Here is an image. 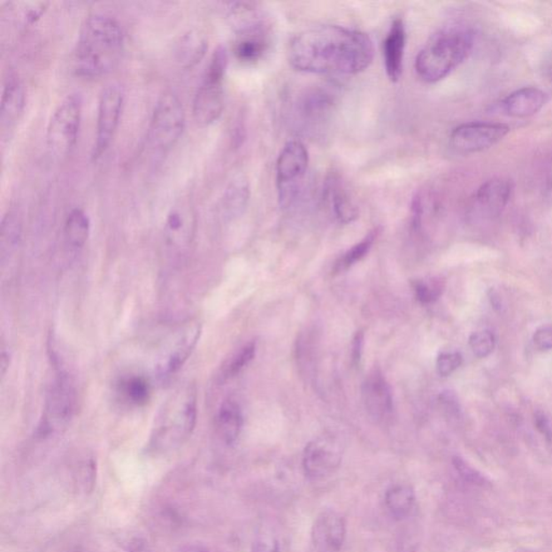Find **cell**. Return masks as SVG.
I'll return each instance as SVG.
<instances>
[{"label": "cell", "instance_id": "obj_1", "mask_svg": "<svg viewBox=\"0 0 552 552\" xmlns=\"http://www.w3.org/2000/svg\"><path fill=\"white\" fill-rule=\"evenodd\" d=\"M374 48L367 34L339 26L300 33L289 44L288 61L299 72L352 76L372 65Z\"/></svg>", "mask_w": 552, "mask_h": 552}, {"label": "cell", "instance_id": "obj_2", "mask_svg": "<svg viewBox=\"0 0 552 552\" xmlns=\"http://www.w3.org/2000/svg\"><path fill=\"white\" fill-rule=\"evenodd\" d=\"M123 48L125 36L117 19L107 14H92L79 34L73 67L82 77L106 75L119 63Z\"/></svg>", "mask_w": 552, "mask_h": 552}, {"label": "cell", "instance_id": "obj_3", "mask_svg": "<svg viewBox=\"0 0 552 552\" xmlns=\"http://www.w3.org/2000/svg\"><path fill=\"white\" fill-rule=\"evenodd\" d=\"M198 418V393L195 384L177 388L166 399L155 420L148 442V451L166 455L189 440Z\"/></svg>", "mask_w": 552, "mask_h": 552}, {"label": "cell", "instance_id": "obj_4", "mask_svg": "<svg viewBox=\"0 0 552 552\" xmlns=\"http://www.w3.org/2000/svg\"><path fill=\"white\" fill-rule=\"evenodd\" d=\"M474 46L470 29L451 27L433 34L418 52L416 72L423 81L442 80L464 62Z\"/></svg>", "mask_w": 552, "mask_h": 552}, {"label": "cell", "instance_id": "obj_5", "mask_svg": "<svg viewBox=\"0 0 552 552\" xmlns=\"http://www.w3.org/2000/svg\"><path fill=\"white\" fill-rule=\"evenodd\" d=\"M228 53L219 46L211 58L203 79L194 100V118L202 126H211L219 119L224 111V80Z\"/></svg>", "mask_w": 552, "mask_h": 552}, {"label": "cell", "instance_id": "obj_6", "mask_svg": "<svg viewBox=\"0 0 552 552\" xmlns=\"http://www.w3.org/2000/svg\"><path fill=\"white\" fill-rule=\"evenodd\" d=\"M77 406L75 383L67 372L60 369L49 389L37 436L49 438L65 431L75 417Z\"/></svg>", "mask_w": 552, "mask_h": 552}, {"label": "cell", "instance_id": "obj_7", "mask_svg": "<svg viewBox=\"0 0 552 552\" xmlns=\"http://www.w3.org/2000/svg\"><path fill=\"white\" fill-rule=\"evenodd\" d=\"M81 116L82 100L76 93L64 98L54 111L47 130V145L54 157H66L75 148Z\"/></svg>", "mask_w": 552, "mask_h": 552}, {"label": "cell", "instance_id": "obj_8", "mask_svg": "<svg viewBox=\"0 0 552 552\" xmlns=\"http://www.w3.org/2000/svg\"><path fill=\"white\" fill-rule=\"evenodd\" d=\"M185 125V111L180 98L172 92H165L152 113L148 141L156 150H170L179 142Z\"/></svg>", "mask_w": 552, "mask_h": 552}, {"label": "cell", "instance_id": "obj_9", "mask_svg": "<svg viewBox=\"0 0 552 552\" xmlns=\"http://www.w3.org/2000/svg\"><path fill=\"white\" fill-rule=\"evenodd\" d=\"M344 447L341 441L333 435L315 438L305 447L303 466L305 477L310 481L326 479L341 465Z\"/></svg>", "mask_w": 552, "mask_h": 552}, {"label": "cell", "instance_id": "obj_10", "mask_svg": "<svg viewBox=\"0 0 552 552\" xmlns=\"http://www.w3.org/2000/svg\"><path fill=\"white\" fill-rule=\"evenodd\" d=\"M123 105L125 93L120 86L111 83L104 88L98 101L96 135L92 150L93 159H100L110 147L119 126Z\"/></svg>", "mask_w": 552, "mask_h": 552}, {"label": "cell", "instance_id": "obj_11", "mask_svg": "<svg viewBox=\"0 0 552 552\" xmlns=\"http://www.w3.org/2000/svg\"><path fill=\"white\" fill-rule=\"evenodd\" d=\"M510 127L502 123L470 122L452 131L451 146L463 154L489 150L509 134Z\"/></svg>", "mask_w": 552, "mask_h": 552}, {"label": "cell", "instance_id": "obj_12", "mask_svg": "<svg viewBox=\"0 0 552 552\" xmlns=\"http://www.w3.org/2000/svg\"><path fill=\"white\" fill-rule=\"evenodd\" d=\"M201 336L200 324L189 320L172 334L165 351L161 354L157 372L161 378H169L180 371L190 356Z\"/></svg>", "mask_w": 552, "mask_h": 552}, {"label": "cell", "instance_id": "obj_13", "mask_svg": "<svg viewBox=\"0 0 552 552\" xmlns=\"http://www.w3.org/2000/svg\"><path fill=\"white\" fill-rule=\"evenodd\" d=\"M309 165V151L303 142L290 141L280 151L276 162V176L280 191V200L288 202L295 182L303 179Z\"/></svg>", "mask_w": 552, "mask_h": 552}, {"label": "cell", "instance_id": "obj_14", "mask_svg": "<svg viewBox=\"0 0 552 552\" xmlns=\"http://www.w3.org/2000/svg\"><path fill=\"white\" fill-rule=\"evenodd\" d=\"M347 535L344 518L334 510H323L315 518L312 526L314 552H341Z\"/></svg>", "mask_w": 552, "mask_h": 552}, {"label": "cell", "instance_id": "obj_15", "mask_svg": "<svg viewBox=\"0 0 552 552\" xmlns=\"http://www.w3.org/2000/svg\"><path fill=\"white\" fill-rule=\"evenodd\" d=\"M362 397L364 408L373 420L383 423L391 418L394 409L392 391L379 369H374L364 379Z\"/></svg>", "mask_w": 552, "mask_h": 552}, {"label": "cell", "instance_id": "obj_16", "mask_svg": "<svg viewBox=\"0 0 552 552\" xmlns=\"http://www.w3.org/2000/svg\"><path fill=\"white\" fill-rule=\"evenodd\" d=\"M26 107V91L16 75H10L4 85L0 104V129L2 136L12 134Z\"/></svg>", "mask_w": 552, "mask_h": 552}, {"label": "cell", "instance_id": "obj_17", "mask_svg": "<svg viewBox=\"0 0 552 552\" xmlns=\"http://www.w3.org/2000/svg\"><path fill=\"white\" fill-rule=\"evenodd\" d=\"M406 42L405 23H403L402 19H396L392 23L383 43L384 66H386L387 75L392 82H397L402 75Z\"/></svg>", "mask_w": 552, "mask_h": 552}, {"label": "cell", "instance_id": "obj_18", "mask_svg": "<svg viewBox=\"0 0 552 552\" xmlns=\"http://www.w3.org/2000/svg\"><path fill=\"white\" fill-rule=\"evenodd\" d=\"M512 185L509 180L493 179L478 189L475 207L482 216L495 217L504 211L510 200Z\"/></svg>", "mask_w": 552, "mask_h": 552}, {"label": "cell", "instance_id": "obj_19", "mask_svg": "<svg viewBox=\"0 0 552 552\" xmlns=\"http://www.w3.org/2000/svg\"><path fill=\"white\" fill-rule=\"evenodd\" d=\"M325 199L340 223L349 224L357 218V206L339 175L332 174L328 177L325 184Z\"/></svg>", "mask_w": 552, "mask_h": 552}, {"label": "cell", "instance_id": "obj_20", "mask_svg": "<svg viewBox=\"0 0 552 552\" xmlns=\"http://www.w3.org/2000/svg\"><path fill=\"white\" fill-rule=\"evenodd\" d=\"M548 96L540 88L526 87L519 88L507 96L502 103L506 115L514 118L534 116L546 105Z\"/></svg>", "mask_w": 552, "mask_h": 552}, {"label": "cell", "instance_id": "obj_21", "mask_svg": "<svg viewBox=\"0 0 552 552\" xmlns=\"http://www.w3.org/2000/svg\"><path fill=\"white\" fill-rule=\"evenodd\" d=\"M209 49L205 34L200 29H190L176 42L175 58L181 67L192 68L203 60Z\"/></svg>", "mask_w": 552, "mask_h": 552}, {"label": "cell", "instance_id": "obj_22", "mask_svg": "<svg viewBox=\"0 0 552 552\" xmlns=\"http://www.w3.org/2000/svg\"><path fill=\"white\" fill-rule=\"evenodd\" d=\"M194 234V219L188 211L174 207L167 214L165 238L167 245L174 249L186 248Z\"/></svg>", "mask_w": 552, "mask_h": 552}, {"label": "cell", "instance_id": "obj_23", "mask_svg": "<svg viewBox=\"0 0 552 552\" xmlns=\"http://www.w3.org/2000/svg\"><path fill=\"white\" fill-rule=\"evenodd\" d=\"M243 427V413L234 399H226L216 416V431L226 445H234L238 441Z\"/></svg>", "mask_w": 552, "mask_h": 552}, {"label": "cell", "instance_id": "obj_24", "mask_svg": "<svg viewBox=\"0 0 552 552\" xmlns=\"http://www.w3.org/2000/svg\"><path fill=\"white\" fill-rule=\"evenodd\" d=\"M250 198V186L244 175L235 176L226 186L221 199L224 214L229 218H235L244 213Z\"/></svg>", "mask_w": 552, "mask_h": 552}, {"label": "cell", "instance_id": "obj_25", "mask_svg": "<svg viewBox=\"0 0 552 552\" xmlns=\"http://www.w3.org/2000/svg\"><path fill=\"white\" fill-rule=\"evenodd\" d=\"M48 4L46 2H10L3 9V19L18 28L32 26L42 18Z\"/></svg>", "mask_w": 552, "mask_h": 552}, {"label": "cell", "instance_id": "obj_26", "mask_svg": "<svg viewBox=\"0 0 552 552\" xmlns=\"http://www.w3.org/2000/svg\"><path fill=\"white\" fill-rule=\"evenodd\" d=\"M414 504H416V493L410 486H393L386 493L387 509L389 514L397 520H403L410 516Z\"/></svg>", "mask_w": 552, "mask_h": 552}, {"label": "cell", "instance_id": "obj_27", "mask_svg": "<svg viewBox=\"0 0 552 552\" xmlns=\"http://www.w3.org/2000/svg\"><path fill=\"white\" fill-rule=\"evenodd\" d=\"M91 223L88 214L81 209H73L67 216L64 234L72 249H82L90 235Z\"/></svg>", "mask_w": 552, "mask_h": 552}, {"label": "cell", "instance_id": "obj_28", "mask_svg": "<svg viewBox=\"0 0 552 552\" xmlns=\"http://www.w3.org/2000/svg\"><path fill=\"white\" fill-rule=\"evenodd\" d=\"M119 392L126 402L133 406H144L150 401V383L142 376L123 378L119 383Z\"/></svg>", "mask_w": 552, "mask_h": 552}, {"label": "cell", "instance_id": "obj_29", "mask_svg": "<svg viewBox=\"0 0 552 552\" xmlns=\"http://www.w3.org/2000/svg\"><path fill=\"white\" fill-rule=\"evenodd\" d=\"M22 236L21 219L14 211L4 217L2 225V239H0V251H2V259L12 255L19 248Z\"/></svg>", "mask_w": 552, "mask_h": 552}, {"label": "cell", "instance_id": "obj_30", "mask_svg": "<svg viewBox=\"0 0 552 552\" xmlns=\"http://www.w3.org/2000/svg\"><path fill=\"white\" fill-rule=\"evenodd\" d=\"M256 354V345L253 342L244 345L233 357L226 361L221 368L219 379L221 381L233 379L243 371L253 361Z\"/></svg>", "mask_w": 552, "mask_h": 552}, {"label": "cell", "instance_id": "obj_31", "mask_svg": "<svg viewBox=\"0 0 552 552\" xmlns=\"http://www.w3.org/2000/svg\"><path fill=\"white\" fill-rule=\"evenodd\" d=\"M379 234V230L374 229L369 234L366 238L363 241L359 242L358 244L354 245L351 249H349L347 253L344 254L343 257L340 259L339 263L336 265V270L338 272H341L343 270H347L349 267H352L357 261L362 260L364 256L368 254V251L371 250L374 241H376L377 236Z\"/></svg>", "mask_w": 552, "mask_h": 552}, {"label": "cell", "instance_id": "obj_32", "mask_svg": "<svg viewBox=\"0 0 552 552\" xmlns=\"http://www.w3.org/2000/svg\"><path fill=\"white\" fill-rule=\"evenodd\" d=\"M470 347L477 357L485 358L494 351L495 337L491 332L482 330L472 334Z\"/></svg>", "mask_w": 552, "mask_h": 552}, {"label": "cell", "instance_id": "obj_33", "mask_svg": "<svg viewBox=\"0 0 552 552\" xmlns=\"http://www.w3.org/2000/svg\"><path fill=\"white\" fill-rule=\"evenodd\" d=\"M330 106H332V100L327 93L315 91L305 96L303 102V111L308 116H318L328 111Z\"/></svg>", "mask_w": 552, "mask_h": 552}, {"label": "cell", "instance_id": "obj_34", "mask_svg": "<svg viewBox=\"0 0 552 552\" xmlns=\"http://www.w3.org/2000/svg\"><path fill=\"white\" fill-rule=\"evenodd\" d=\"M96 478V464L92 457L79 462L76 479L79 487L85 492L91 491L95 487Z\"/></svg>", "mask_w": 552, "mask_h": 552}, {"label": "cell", "instance_id": "obj_35", "mask_svg": "<svg viewBox=\"0 0 552 552\" xmlns=\"http://www.w3.org/2000/svg\"><path fill=\"white\" fill-rule=\"evenodd\" d=\"M462 363L463 357L458 352L441 353L437 358V372L441 377H448L460 368Z\"/></svg>", "mask_w": 552, "mask_h": 552}, {"label": "cell", "instance_id": "obj_36", "mask_svg": "<svg viewBox=\"0 0 552 552\" xmlns=\"http://www.w3.org/2000/svg\"><path fill=\"white\" fill-rule=\"evenodd\" d=\"M413 288L418 302L426 304L436 302L441 294V285L438 284L416 282L413 285Z\"/></svg>", "mask_w": 552, "mask_h": 552}, {"label": "cell", "instance_id": "obj_37", "mask_svg": "<svg viewBox=\"0 0 552 552\" xmlns=\"http://www.w3.org/2000/svg\"><path fill=\"white\" fill-rule=\"evenodd\" d=\"M251 552H280L279 540L272 532H263L256 537Z\"/></svg>", "mask_w": 552, "mask_h": 552}, {"label": "cell", "instance_id": "obj_38", "mask_svg": "<svg viewBox=\"0 0 552 552\" xmlns=\"http://www.w3.org/2000/svg\"><path fill=\"white\" fill-rule=\"evenodd\" d=\"M533 342L540 351H549L552 349V325H546L536 330Z\"/></svg>", "mask_w": 552, "mask_h": 552}, {"label": "cell", "instance_id": "obj_39", "mask_svg": "<svg viewBox=\"0 0 552 552\" xmlns=\"http://www.w3.org/2000/svg\"><path fill=\"white\" fill-rule=\"evenodd\" d=\"M534 422L537 430L544 435L547 441H552V422L548 416L543 411H536Z\"/></svg>", "mask_w": 552, "mask_h": 552}, {"label": "cell", "instance_id": "obj_40", "mask_svg": "<svg viewBox=\"0 0 552 552\" xmlns=\"http://www.w3.org/2000/svg\"><path fill=\"white\" fill-rule=\"evenodd\" d=\"M363 342H364V334L362 332H359L356 334V336H355L354 342H353V361L355 363H358L359 359H361Z\"/></svg>", "mask_w": 552, "mask_h": 552}, {"label": "cell", "instance_id": "obj_41", "mask_svg": "<svg viewBox=\"0 0 552 552\" xmlns=\"http://www.w3.org/2000/svg\"><path fill=\"white\" fill-rule=\"evenodd\" d=\"M179 552H211L206 546L203 544H187L184 547H181Z\"/></svg>", "mask_w": 552, "mask_h": 552}, {"label": "cell", "instance_id": "obj_42", "mask_svg": "<svg viewBox=\"0 0 552 552\" xmlns=\"http://www.w3.org/2000/svg\"><path fill=\"white\" fill-rule=\"evenodd\" d=\"M547 71H548V76L550 78V80L552 81V64H550L548 69H547Z\"/></svg>", "mask_w": 552, "mask_h": 552}]
</instances>
